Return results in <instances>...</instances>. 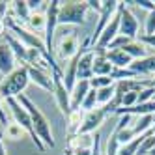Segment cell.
Returning <instances> with one entry per match:
<instances>
[{
  "instance_id": "32",
  "label": "cell",
  "mask_w": 155,
  "mask_h": 155,
  "mask_svg": "<svg viewBox=\"0 0 155 155\" xmlns=\"http://www.w3.org/2000/svg\"><path fill=\"white\" fill-rule=\"evenodd\" d=\"M153 94H155V88H144V90L138 94V105H144V103H150L153 99Z\"/></svg>"
},
{
  "instance_id": "25",
  "label": "cell",
  "mask_w": 155,
  "mask_h": 155,
  "mask_svg": "<svg viewBox=\"0 0 155 155\" xmlns=\"http://www.w3.org/2000/svg\"><path fill=\"white\" fill-rule=\"evenodd\" d=\"M68 120H69V133H71V135H77V131H79V127H81V124H82V120H84L82 110H73Z\"/></svg>"
},
{
  "instance_id": "33",
  "label": "cell",
  "mask_w": 155,
  "mask_h": 155,
  "mask_svg": "<svg viewBox=\"0 0 155 155\" xmlns=\"http://www.w3.org/2000/svg\"><path fill=\"white\" fill-rule=\"evenodd\" d=\"M153 34H155V12H150L146 19V36H153Z\"/></svg>"
},
{
  "instance_id": "19",
  "label": "cell",
  "mask_w": 155,
  "mask_h": 155,
  "mask_svg": "<svg viewBox=\"0 0 155 155\" xmlns=\"http://www.w3.org/2000/svg\"><path fill=\"white\" fill-rule=\"evenodd\" d=\"M121 51H124L125 54H129L133 60H142V58H146V56H148V49H146V45H144V43H140L138 39L129 41Z\"/></svg>"
},
{
  "instance_id": "6",
  "label": "cell",
  "mask_w": 155,
  "mask_h": 155,
  "mask_svg": "<svg viewBox=\"0 0 155 155\" xmlns=\"http://www.w3.org/2000/svg\"><path fill=\"white\" fill-rule=\"evenodd\" d=\"M47 25H45V47L47 52L54 58V34L58 28V9H60V0H51L47 2Z\"/></svg>"
},
{
  "instance_id": "3",
  "label": "cell",
  "mask_w": 155,
  "mask_h": 155,
  "mask_svg": "<svg viewBox=\"0 0 155 155\" xmlns=\"http://www.w3.org/2000/svg\"><path fill=\"white\" fill-rule=\"evenodd\" d=\"M6 105H8V108H9V112H12V116H13V120H15V124L21 125V127H23V129L28 133L30 138H32V142L36 144V148H38L39 151H45V144H43V142L39 140V137L36 135L34 125H32V118H30V114H28V110L19 103V99H17V97L6 99Z\"/></svg>"
},
{
  "instance_id": "5",
  "label": "cell",
  "mask_w": 155,
  "mask_h": 155,
  "mask_svg": "<svg viewBox=\"0 0 155 155\" xmlns=\"http://www.w3.org/2000/svg\"><path fill=\"white\" fill-rule=\"evenodd\" d=\"M51 77H52V94H54V99H56V105L60 108V112L64 118H69L71 114V94L68 92V88L64 84V75L62 73H56V71H51Z\"/></svg>"
},
{
  "instance_id": "17",
  "label": "cell",
  "mask_w": 155,
  "mask_h": 155,
  "mask_svg": "<svg viewBox=\"0 0 155 155\" xmlns=\"http://www.w3.org/2000/svg\"><path fill=\"white\" fill-rule=\"evenodd\" d=\"M105 56L107 60L114 65V68H121V69H125L129 68V65L133 64V58L129 56V54H125L121 49H116V51H107L105 52Z\"/></svg>"
},
{
  "instance_id": "1",
  "label": "cell",
  "mask_w": 155,
  "mask_h": 155,
  "mask_svg": "<svg viewBox=\"0 0 155 155\" xmlns=\"http://www.w3.org/2000/svg\"><path fill=\"white\" fill-rule=\"evenodd\" d=\"M17 99H19V103L28 110V114L32 118V125H34V131H36V135L39 137V140L45 144V148H54L56 142H54L52 129H51V124H49V120L45 118V114H43L41 110L36 107V103L30 101L25 94H21Z\"/></svg>"
},
{
  "instance_id": "13",
  "label": "cell",
  "mask_w": 155,
  "mask_h": 155,
  "mask_svg": "<svg viewBox=\"0 0 155 155\" xmlns=\"http://www.w3.org/2000/svg\"><path fill=\"white\" fill-rule=\"evenodd\" d=\"M90 90H92V88H90V81H77L75 88L71 90V112H73V110H81L84 97L88 95Z\"/></svg>"
},
{
  "instance_id": "39",
  "label": "cell",
  "mask_w": 155,
  "mask_h": 155,
  "mask_svg": "<svg viewBox=\"0 0 155 155\" xmlns=\"http://www.w3.org/2000/svg\"><path fill=\"white\" fill-rule=\"evenodd\" d=\"M0 155H6V148H4V142H2V133H0Z\"/></svg>"
},
{
  "instance_id": "10",
  "label": "cell",
  "mask_w": 155,
  "mask_h": 155,
  "mask_svg": "<svg viewBox=\"0 0 155 155\" xmlns=\"http://www.w3.org/2000/svg\"><path fill=\"white\" fill-rule=\"evenodd\" d=\"M107 118H108V114L105 112L103 107H97V108L90 110V112H84V120H82L79 131H77V135H92V133H95L103 125V121Z\"/></svg>"
},
{
  "instance_id": "2",
  "label": "cell",
  "mask_w": 155,
  "mask_h": 155,
  "mask_svg": "<svg viewBox=\"0 0 155 155\" xmlns=\"http://www.w3.org/2000/svg\"><path fill=\"white\" fill-rule=\"evenodd\" d=\"M30 82L28 77V68L23 64L21 68H15L9 75H6L2 82H0V97L2 99H12V97H19L25 92V88Z\"/></svg>"
},
{
  "instance_id": "28",
  "label": "cell",
  "mask_w": 155,
  "mask_h": 155,
  "mask_svg": "<svg viewBox=\"0 0 155 155\" xmlns=\"http://www.w3.org/2000/svg\"><path fill=\"white\" fill-rule=\"evenodd\" d=\"M116 131V129H114ZM118 133V142H120V146H124V144L131 142L133 138H135V131H133V125L131 127H125V129H121V131H116Z\"/></svg>"
},
{
  "instance_id": "34",
  "label": "cell",
  "mask_w": 155,
  "mask_h": 155,
  "mask_svg": "<svg viewBox=\"0 0 155 155\" xmlns=\"http://www.w3.org/2000/svg\"><path fill=\"white\" fill-rule=\"evenodd\" d=\"M127 4H135V6H138V8H142V9H148V13L150 12H155V4L151 2V0H133V2H127Z\"/></svg>"
},
{
  "instance_id": "42",
  "label": "cell",
  "mask_w": 155,
  "mask_h": 155,
  "mask_svg": "<svg viewBox=\"0 0 155 155\" xmlns=\"http://www.w3.org/2000/svg\"><path fill=\"white\" fill-rule=\"evenodd\" d=\"M153 4H155V2H153Z\"/></svg>"
},
{
  "instance_id": "24",
  "label": "cell",
  "mask_w": 155,
  "mask_h": 155,
  "mask_svg": "<svg viewBox=\"0 0 155 155\" xmlns=\"http://www.w3.org/2000/svg\"><path fill=\"white\" fill-rule=\"evenodd\" d=\"M28 26L32 30H36V32H43L45 34V25H47V17L45 15H41V13H30V19L26 21Z\"/></svg>"
},
{
  "instance_id": "27",
  "label": "cell",
  "mask_w": 155,
  "mask_h": 155,
  "mask_svg": "<svg viewBox=\"0 0 155 155\" xmlns=\"http://www.w3.org/2000/svg\"><path fill=\"white\" fill-rule=\"evenodd\" d=\"M114 81L110 77H92L90 79V88L92 90H101V88H107V86H112Z\"/></svg>"
},
{
  "instance_id": "9",
  "label": "cell",
  "mask_w": 155,
  "mask_h": 155,
  "mask_svg": "<svg viewBox=\"0 0 155 155\" xmlns=\"http://www.w3.org/2000/svg\"><path fill=\"white\" fill-rule=\"evenodd\" d=\"M120 9V2L118 0H105L103 2V8H101V13H99V21H97V26L92 34V47L95 45V41L99 39V36L103 34V30L107 28V25L112 21V17L118 13Z\"/></svg>"
},
{
  "instance_id": "35",
  "label": "cell",
  "mask_w": 155,
  "mask_h": 155,
  "mask_svg": "<svg viewBox=\"0 0 155 155\" xmlns=\"http://www.w3.org/2000/svg\"><path fill=\"white\" fill-rule=\"evenodd\" d=\"M138 41H140V43H144L146 47H153V49H155V34H153V36H146V34H142V36H138Z\"/></svg>"
},
{
  "instance_id": "37",
  "label": "cell",
  "mask_w": 155,
  "mask_h": 155,
  "mask_svg": "<svg viewBox=\"0 0 155 155\" xmlns=\"http://www.w3.org/2000/svg\"><path fill=\"white\" fill-rule=\"evenodd\" d=\"M26 4H28V9L32 12V9H36V8H38L39 4H45V2H41V0H28Z\"/></svg>"
},
{
  "instance_id": "38",
  "label": "cell",
  "mask_w": 155,
  "mask_h": 155,
  "mask_svg": "<svg viewBox=\"0 0 155 155\" xmlns=\"http://www.w3.org/2000/svg\"><path fill=\"white\" fill-rule=\"evenodd\" d=\"M2 99V97H0ZM0 124H8V118H6V110H4V107H2V103H0Z\"/></svg>"
},
{
  "instance_id": "4",
  "label": "cell",
  "mask_w": 155,
  "mask_h": 155,
  "mask_svg": "<svg viewBox=\"0 0 155 155\" xmlns=\"http://www.w3.org/2000/svg\"><path fill=\"white\" fill-rule=\"evenodd\" d=\"M88 13V4L79 0H69V2H60L58 9V26H69V25H84Z\"/></svg>"
},
{
  "instance_id": "7",
  "label": "cell",
  "mask_w": 155,
  "mask_h": 155,
  "mask_svg": "<svg viewBox=\"0 0 155 155\" xmlns=\"http://www.w3.org/2000/svg\"><path fill=\"white\" fill-rule=\"evenodd\" d=\"M79 39H77L75 32H64L60 36L56 47H54V54H58V58L64 62H69L77 52H79Z\"/></svg>"
},
{
  "instance_id": "16",
  "label": "cell",
  "mask_w": 155,
  "mask_h": 155,
  "mask_svg": "<svg viewBox=\"0 0 155 155\" xmlns=\"http://www.w3.org/2000/svg\"><path fill=\"white\" fill-rule=\"evenodd\" d=\"M131 71H135L138 77L140 75H155V54L146 56L142 60H133V64L129 65Z\"/></svg>"
},
{
  "instance_id": "21",
  "label": "cell",
  "mask_w": 155,
  "mask_h": 155,
  "mask_svg": "<svg viewBox=\"0 0 155 155\" xmlns=\"http://www.w3.org/2000/svg\"><path fill=\"white\" fill-rule=\"evenodd\" d=\"M153 114H146V116H140V120L137 121L135 125H133V131H135V135L140 137L144 133H148L150 129H153Z\"/></svg>"
},
{
  "instance_id": "30",
  "label": "cell",
  "mask_w": 155,
  "mask_h": 155,
  "mask_svg": "<svg viewBox=\"0 0 155 155\" xmlns=\"http://www.w3.org/2000/svg\"><path fill=\"white\" fill-rule=\"evenodd\" d=\"M118 150H120L118 133L112 131V133H110V138H108V146H107V155H118Z\"/></svg>"
},
{
  "instance_id": "23",
  "label": "cell",
  "mask_w": 155,
  "mask_h": 155,
  "mask_svg": "<svg viewBox=\"0 0 155 155\" xmlns=\"http://www.w3.org/2000/svg\"><path fill=\"white\" fill-rule=\"evenodd\" d=\"M114 94H116V82L112 86H107V88H101V90H97V103L99 105H108L110 101L114 99Z\"/></svg>"
},
{
  "instance_id": "18",
  "label": "cell",
  "mask_w": 155,
  "mask_h": 155,
  "mask_svg": "<svg viewBox=\"0 0 155 155\" xmlns=\"http://www.w3.org/2000/svg\"><path fill=\"white\" fill-rule=\"evenodd\" d=\"M112 71H114V65L107 60L105 52L95 54V60H94V77H110Z\"/></svg>"
},
{
  "instance_id": "29",
  "label": "cell",
  "mask_w": 155,
  "mask_h": 155,
  "mask_svg": "<svg viewBox=\"0 0 155 155\" xmlns=\"http://www.w3.org/2000/svg\"><path fill=\"white\" fill-rule=\"evenodd\" d=\"M23 133H26V131L21 127V125H17L15 121H13V124H8V125H6V135H8L9 138H13V140H19L21 137H23Z\"/></svg>"
},
{
  "instance_id": "15",
  "label": "cell",
  "mask_w": 155,
  "mask_h": 155,
  "mask_svg": "<svg viewBox=\"0 0 155 155\" xmlns=\"http://www.w3.org/2000/svg\"><path fill=\"white\" fill-rule=\"evenodd\" d=\"M2 36H4V43H8V47L13 51L15 58H17V60H21V62H26L28 49H26V47L23 45V43H21V41H19V39L12 34V32H9V30H6Z\"/></svg>"
},
{
  "instance_id": "8",
  "label": "cell",
  "mask_w": 155,
  "mask_h": 155,
  "mask_svg": "<svg viewBox=\"0 0 155 155\" xmlns=\"http://www.w3.org/2000/svg\"><path fill=\"white\" fill-rule=\"evenodd\" d=\"M120 36H125L129 39L138 38V21L129 6H125V2H120Z\"/></svg>"
},
{
  "instance_id": "12",
  "label": "cell",
  "mask_w": 155,
  "mask_h": 155,
  "mask_svg": "<svg viewBox=\"0 0 155 155\" xmlns=\"http://www.w3.org/2000/svg\"><path fill=\"white\" fill-rule=\"evenodd\" d=\"M28 68V77H30V81L32 82H36L39 88H43V90H47L52 94V77L49 71H43V69H38V68H30V65H26Z\"/></svg>"
},
{
  "instance_id": "20",
  "label": "cell",
  "mask_w": 155,
  "mask_h": 155,
  "mask_svg": "<svg viewBox=\"0 0 155 155\" xmlns=\"http://www.w3.org/2000/svg\"><path fill=\"white\" fill-rule=\"evenodd\" d=\"M144 138H146V133H144V135H140V137H135L131 142L124 144V146H120L118 155H137V151H138V148H140V144L144 142Z\"/></svg>"
},
{
  "instance_id": "41",
  "label": "cell",
  "mask_w": 155,
  "mask_h": 155,
  "mask_svg": "<svg viewBox=\"0 0 155 155\" xmlns=\"http://www.w3.org/2000/svg\"><path fill=\"white\" fill-rule=\"evenodd\" d=\"M153 125H155V114H153Z\"/></svg>"
},
{
  "instance_id": "11",
  "label": "cell",
  "mask_w": 155,
  "mask_h": 155,
  "mask_svg": "<svg viewBox=\"0 0 155 155\" xmlns=\"http://www.w3.org/2000/svg\"><path fill=\"white\" fill-rule=\"evenodd\" d=\"M94 60H95V52L92 49L86 51L79 58V65H77V81H90L94 77Z\"/></svg>"
},
{
  "instance_id": "22",
  "label": "cell",
  "mask_w": 155,
  "mask_h": 155,
  "mask_svg": "<svg viewBox=\"0 0 155 155\" xmlns=\"http://www.w3.org/2000/svg\"><path fill=\"white\" fill-rule=\"evenodd\" d=\"M13 8V12H15V17L17 21H28L30 19V9H28V4H26V0H15V2H9Z\"/></svg>"
},
{
  "instance_id": "40",
  "label": "cell",
  "mask_w": 155,
  "mask_h": 155,
  "mask_svg": "<svg viewBox=\"0 0 155 155\" xmlns=\"http://www.w3.org/2000/svg\"><path fill=\"white\" fill-rule=\"evenodd\" d=\"M150 86L155 88V75H153V79H150Z\"/></svg>"
},
{
  "instance_id": "36",
  "label": "cell",
  "mask_w": 155,
  "mask_h": 155,
  "mask_svg": "<svg viewBox=\"0 0 155 155\" xmlns=\"http://www.w3.org/2000/svg\"><path fill=\"white\" fill-rule=\"evenodd\" d=\"M88 4V9H94V12L101 13V8H103V2H99V0H86Z\"/></svg>"
},
{
  "instance_id": "31",
  "label": "cell",
  "mask_w": 155,
  "mask_h": 155,
  "mask_svg": "<svg viewBox=\"0 0 155 155\" xmlns=\"http://www.w3.org/2000/svg\"><path fill=\"white\" fill-rule=\"evenodd\" d=\"M129 41H133V39H129V38H125V36H116V38H114V41H112V43H110V45H108V49H107V51H116V49H124V47L127 45Z\"/></svg>"
},
{
  "instance_id": "26",
  "label": "cell",
  "mask_w": 155,
  "mask_h": 155,
  "mask_svg": "<svg viewBox=\"0 0 155 155\" xmlns=\"http://www.w3.org/2000/svg\"><path fill=\"white\" fill-rule=\"evenodd\" d=\"M97 108V90H90L88 92V95L84 97V101H82V107L81 110L82 112H90V110Z\"/></svg>"
},
{
  "instance_id": "14",
  "label": "cell",
  "mask_w": 155,
  "mask_h": 155,
  "mask_svg": "<svg viewBox=\"0 0 155 155\" xmlns=\"http://www.w3.org/2000/svg\"><path fill=\"white\" fill-rule=\"evenodd\" d=\"M15 54L8 47V43H0V73L4 77L15 69Z\"/></svg>"
}]
</instances>
